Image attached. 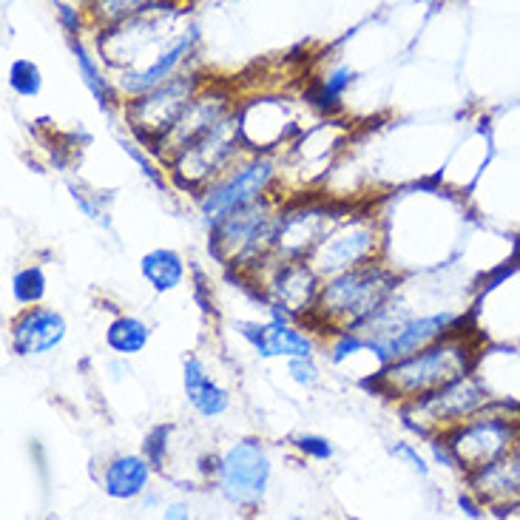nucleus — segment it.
I'll return each instance as SVG.
<instances>
[{"instance_id":"obj_1","label":"nucleus","mask_w":520,"mask_h":520,"mask_svg":"<svg viewBox=\"0 0 520 520\" xmlns=\"http://www.w3.org/2000/svg\"><path fill=\"white\" fill-rule=\"evenodd\" d=\"M395 290H398V276L381 259L336 273L322 282L316 310L305 324L310 330L316 327L333 336L344 330H361L393 302Z\"/></svg>"},{"instance_id":"obj_2","label":"nucleus","mask_w":520,"mask_h":520,"mask_svg":"<svg viewBox=\"0 0 520 520\" xmlns=\"http://www.w3.org/2000/svg\"><path fill=\"white\" fill-rule=\"evenodd\" d=\"M475 361H478L475 339L467 330H455L404 359L384 364L378 373V390L398 404H407L469 376L475 370Z\"/></svg>"},{"instance_id":"obj_3","label":"nucleus","mask_w":520,"mask_h":520,"mask_svg":"<svg viewBox=\"0 0 520 520\" xmlns=\"http://www.w3.org/2000/svg\"><path fill=\"white\" fill-rule=\"evenodd\" d=\"M279 208L276 194H268L219 216L211 225V253L222 265L253 276L270 262Z\"/></svg>"},{"instance_id":"obj_4","label":"nucleus","mask_w":520,"mask_h":520,"mask_svg":"<svg viewBox=\"0 0 520 520\" xmlns=\"http://www.w3.org/2000/svg\"><path fill=\"white\" fill-rule=\"evenodd\" d=\"M245 151L248 148L242 143L239 117H236L234 108L225 120H219L214 128H208L191 145H185L165 168L171 171V177H174V182L180 185L182 191L199 194L219 174H225L239 157H245Z\"/></svg>"},{"instance_id":"obj_5","label":"nucleus","mask_w":520,"mask_h":520,"mask_svg":"<svg viewBox=\"0 0 520 520\" xmlns=\"http://www.w3.org/2000/svg\"><path fill=\"white\" fill-rule=\"evenodd\" d=\"M381 222L370 211H344L333 222V228L322 236V242L307 256V262L316 268L322 279H330L344 270L361 268L367 262L381 259Z\"/></svg>"},{"instance_id":"obj_6","label":"nucleus","mask_w":520,"mask_h":520,"mask_svg":"<svg viewBox=\"0 0 520 520\" xmlns=\"http://www.w3.org/2000/svg\"><path fill=\"white\" fill-rule=\"evenodd\" d=\"M279 185V162L270 154H253L248 151L245 157L219 174L211 185H205L197 194L199 216L214 225L219 216L231 214L239 205H248L253 199L268 197Z\"/></svg>"},{"instance_id":"obj_7","label":"nucleus","mask_w":520,"mask_h":520,"mask_svg":"<svg viewBox=\"0 0 520 520\" xmlns=\"http://www.w3.org/2000/svg\"><path fill=\"white\" fill-rule=\"evenodd\" d=\"M211 481L225 503L236 509H256L273 481V464L265 444L259 438L234 441L214 458Z\"/></svg>"},{"instance_id":"obj_8","label":"nucleus","mask_w":520,"mask_h":520,"mask_svg":"<svg viewBox=\"0 0 520 520\" xmlns=\"http://www.w3.org/2000/svg\"><path fill=\"white\" fill-rule=\"evenodd\" d=\"M441 438L449 447L452 464L469 475L486 464L501 461L520 447V421L509 415L489 413L484 407L481 413L469 415L467 421L444 432Z\"/></svg>"},{"instance_id":"obj_9","label":"nucleus","mask_w":520,"mask_h":520,"mask_svg":"<svg viewBox=\"0 0 520 520\" xmlns=\"http://www.w3.org/2000/svg\"><path fill=\"white\" fill-rule=\"evenodd\" d=\"M202 86L205 83L199 80L197 74L180 72L174 74L171 80L160 83V86H154V89L143 91L137 97H128L123 103L126 126L134 131V137L140 143L151 148L168 128L180 120V114L197 97V91Z\"/></svg>"},{"instance_id":"obj_10","label":"nucleus","mask_w":520,"mask_h":520,"mask_svg":"<svg viewBox=\"0 0 520 520\" xmlns=\"http://www.w3.org/2000/svg\"><path fill=\"white\" fill-rule=\"evenodd\" d=\"M484 407H489V393L472 373L435 390V393L424 395V398L401 404L404 421L415 432L430 435V438L458 427L461 421H467L469 415L481 413Z\"/></svg>"},{"instance_id":"obj_11","label":"nucleus","mask_w":520,"mask_h":520,"mask_svg":"<svg viewBox=\"0 0 520 520\" xmlns=\"http://www.w3.org/2000/svg\"><path fill=\"white\" fill-rule=\"evenodd\" d=\"M253 279L262 287L270 313H285L296 322L313 316L324 282L307 259H270L265 268L253 273Z\"/></svg>"},{"instance_id":"obj_12","label":"nucleus","mask_w":520,"mask_h":520,"mask_svg":"<svg viewBox=\"0 0 520 520\" xmlns=\"http://www.w3.org/2000/svg\"><path fill=\"white\" fill-rule=\"evenodd\" d=\"M341 214L344 208H336L322 199H299V202L282 205L276 219L270 259H279V262L307 259Z\"/></svg>"},{"instance_id":"obj_13","label":"nucleus","mask_w":520,"mask_h":520,"mask_svg":"<svg viewBox=\"0 0 520 520\" xmlns=\"http://www.w3.org/2000/svg\"><path fill=\"white\" fill-rule=\"evenodd\" d=\"M242 143L253 154H270L279 145H287L296 134H302L299 114L290 100H270L259 97L248 106L236 108Z\"/></svg>"},{"instance_id":"obj_14","label":"nucleus","mask_w":520,"mask_h":520,"mask_svg":"<svg viewBox=\"0 0 520 520\" xmlns=\"http://www.w3.org/2000/svg\"><path fill=\"white\" fill-rule=\"evenodd\" d=\"M234 108V97L228 91L219 89V86H202L197 91V97L180 114V120L151 145V154H157L168 165L185 145L194 143L208 128H214L219 120H225Z\"/></svg>"},{"instance_id":"obj_15","label":"nucleus","mask_w":520,"mask_h":520,"mask_svg":"<svg viewBox=\"0 0 520 520\" xmlns=\"http://www.w3.org/2000/svg\"><path fill=\"white\" fill-rule=\"evenodd\" d=\"M239 333L251 341L259 359H299V356H316L319 350L313 330L285 313H270L268 322L239 324Z\"/></svg>"},{"instance_id":"obj_16","label":"nucleus","mask_w":520,"mask_h":520,"mask_svg":"<svg viewBox=\"0 0 520 520\" xmlns=\"http://www.w3.org/2000/svg\"><path fill=\"white\" fill-rule=\"evenodd\" d=\"M66 336L69 324L54 307H23L9 324V347L18 359H43L54 353Z\"/></svg>"},{"instance_id":"obj_17","label":"nucleus","mask_w":520,"mask_h":520,"mask_svg":"<svg viewBox=\"0 0 520 520\" xmlns=\"http://www.w3.org/2000/svg\"><path fill=\"white\" fill-rule=\"evenodd\" d=\"M197 43V26H191V29H185V32H180V35L174 37L148 66H143V69H128V72H117V80H114L117 94H123L128 100V97H137V94H143V91L154 89V86H160L165 80H171L174 74H180L182 69H185V63L191 60V54L197 49Z\"/></svg>"},{"instance_id":"obj_18","label":"nucleus","mask_w":520,"mask_h":520,"mask_svg":"<svg viewBox=\"0 0 520 520\" xmlns=\"http://www.w3.org/2000/svg\"><path fill=\"white\" fill-rule=\"evenodd\" d=\"M472 498L489 509H515L520 506V452H509L506 458L486 464L467 475Z\"/></svg>"},{"instance_id":"obj_19","label":"nucleus","mask_w":520,"mask_h":520,"mask_svg":"<svg viewBox=\"0 0 520 520\" xmlns=\"http://www.w3.org/2000/svg\"><path fill=\"white\" fill-rule=\"evenodd\" d=\"M154 478V461L148 455L126 452L114 455L103 467V492L111 501H137L143 498Z\"/></svg>"},{"instance_id":"obj_20","label":"nucleus","mask_w":520,"mask_h":520,"mask_svg":"<svg viewBox=\"0 0 520 520\" xmlns=\"http://www.w3.org/2000/svg\"><path fill=\"white\" fill-rule=\"evenodd\" d=\"M182 390L191 410L202 418H219L231 410L228 390L208 373V367L197 356H188L182 361Z\"/></svg>"},{"instance_id":"obj_21","label":"nucleus","mask_w":520,"mask_h":520,"mask_svg":"<svg viewBox=\"0 0 520 520\" xmlns=\"http://www.w3.org/2000/svg\"><path fill=\"white\" fill-rule=\"evenodd\" d=\"M140 273L154 293H171L185 282V259L174 248H154L140 259Z\"/></svg>"},{"instance_id":"obj_22","label":"nucleus","mask_w":520,"mask_h":520,"mask_svg":"<svg viewBox=\"0 0 520 520\" xmlns=\"http://www.w3.org/2000/svg\"><path fill=\"white\" fill-rule=\"evenodd\" d=\"M69 46H72L77 72H80V77H83V83H86L89 94L97 100V106L103 108V111H111V108L117 106V97H120V94H117V86H114L106 74H103L100 60H97V57L83 46L80 35L69 37Z\"/></svg>"},{"instance_id":"obj_23","label":"nucleus","mask_w":520,"mask_h":520,"mask_svg":"<svg viewBox=\"0 0 520 520\" xmlns=\"http://www.w3.org/2000/svg\"><path fill=\"white\" fill-rule=\"evenodd\" d=\"M148 341H151V327L137 316H117L114 322L108 324L106 344L120 359L143 353Z\"/></svg>"},{"instance_id":"obj_24","label":"nucleus","mask_w":520,"mask_h":520,"mask_svg":"<svg viewBox=\"0 0 520 520\" xmlns=\"http://www.w3.org/2000/svg\"><path fill=\"white\" fill-rule=\"evenodd\" d=\"M353 77H356V72H353L350 66H336V69H330L313 89L307 91V103L316 108V111H324V114L336 111V108L341 106L347 89L353 86Z\"/></svg>"},{"instance_id":"obj_25","label":"nucleus","mask_w":520,"mask_h":520,"mask_svg":"<svg viewBox=\"0 0 520 520\" xmlns=\"http://www.w3.org/2000/svg\"><path fill=\"white\" fill-rule=\"evenodd\" d=\"M162 0H86V9H89V18L106 29L114 23H123V20L137 18L148 9L160 6Z\"/></svg>"},{"instance_id":"obj_26","label":"nucleus","mask_w":520,"mask_h":520,"mask_svg":"<svg viewBox=\"0 0 520 520\" xmlns=\"http://www.w3.org/2000/svg\"><path fill=\"white\" fill-rule=\"evenodd\" d=\"M46 290H49V282H46V273L40 265H26L12 276V299L20 307L40 305Z\"/></svg>"},{"instance_id":"obj_27","label":"nucleus","mask_w":520,"mask_h":520,"mask_svg":"<svg viewBox=\"0 0 520 520\" xmlns=\"http://www.w3.org/2000/svg\"><path fill=\"white\" fill-rule=\"evenodd\" d=\"M6 77H9V89L15 91L18 97L32 100V97H37L43 91V72H40V66H37L35 60H26V57L12 60Z\"/></svg>"},{"instance_id":"obj_28","label":"nucleus","mask_w":520,"mask_h":520,"mask_svg":"<svg viewBox=\"0 0 520 520\" xmlns=\"http://www.w3.org/2000/svg\"><path fill=\"white\" fill-rule=\"evenodd\" d=\"M287 376L293 378L299 387H319L322 384V367L316 356H299V359H287Z\"/></svg>"},{"instance_id":"obj_29","label":"nucleus","mask_w":520,"mask_h":520,"mask_svg":"<svg viewBox=\"0 0 520 520\" xmlns=\"http://www.w3.org/2000/svg\"><path fill=\"white\" fill-rule=\"evenodd\" d=\"M293 449H299L305 458H313V461H330L333 455H336V449L333 444L322 438V435H313V432H302V435H296L293 441Z\"/></svg>"},{"instance_id":"obj_30","label":"nucleus","mask_w":520,"mask_h":520,"mask_svg":"<svg viewBox=\"0 0 520 520\" xmlns=\"http://www.w3.org/2000/svg\"><path fill=\"white\" fill-rule=\"evenodd\" d=\"M390 452H393L395 461L407 464V467L413 469L415 475H421V478H427V475H430V467H427L424 455H418V449H415L413 444H395Z\"/></svg>"},{"instance_id":"obj_31","label":"nucleus","mask_w":520,"mask_h":520,"mask_svg":"<svg viewBox=\"0 0 520 520\" xmlns=\"http://www.w3.org/2000/svg\"><path fill=\"white\" fill-rule=\"evenodd\" d=\"M57 18H60V26L66 29V35L69 37L80 35V12H77L74 6H60Z\"/></svg>"},{"instance_id":"obj_32","label":"nucleus","mask_w":520,"mask_h":520,"mask_svg":"<svg viewBox=\"0 0 520 520\" xmlns=\"http://www.w3.org/2000/svg\"><path fill=\"white\" fill-rule=\"evenodd\" d=\"M162 518H168V520H185V518H191V506L185 501H174V503H168L165 509H162Z\"/></svg>"},{"instance_id":"obj_33","label":"nucleus","mask_w":520,"mask_h":520,"mask_svg":"<svg viewBox=\"0 0 520 520\" xmlns=\"http://www.w3.org/2000/svg\"><path fill=\"white\" fill-rule=\"evenodd\" d=\"M518 452H520V447H518Z\"/></svg>"}]
</instances>
